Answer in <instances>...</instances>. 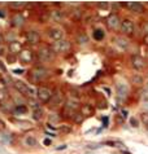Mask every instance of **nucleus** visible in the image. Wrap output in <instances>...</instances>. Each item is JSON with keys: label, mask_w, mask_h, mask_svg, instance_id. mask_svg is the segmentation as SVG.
I'll list each match as a JSON object with an SVG mask.
<instances>
[{"label": "nucleus", "mask_w": 148, "mask_h": 154, "mask_svg": "<svg viewBox=\"0 0 148 154\" xmlns=\"http://www.w3.org/2000/svg\"><path fill=\"white\" fill-rule=\"evenodd\" d=\"M38 57H39V60L43 61V62H51V61H53V58H55V52L52 51V48L43 47V48L39 49Z\"/></svg>", "instance_id": "obj_1"}, {"label": "nucleus", "mask_w": 148, "mask_h": 154, "mask_svg": "<svg viewBox=\"0 0 148 154\" xmlns=\"http://www.w3.org/2000/svg\"><path fill=\"white\" fill-rule=\"evenodd\" d=\"M72 45L69 43L68 40H59V41H55V43L52 44V51L55 53H65L68 52V51H70Z\"/></svg>", "instance_id": "obj_2"}, {"label": "nucleus", "mask_w": 148, "mask_h": 154, "mask_svg": "<svg viewBox=\"0 0 148 154\" xmlns=\"http://www.w3.org/2000/svg\"><path fill=\"white\" fill-rule=\"evenodd\" d=\"M48 77V70L44 68H35L31 71V78L34 82H40Z\"/></svg>", "instance_id": "obj_3"}, {"label": "nucleus", "mask_w": 148, "mask_h": 154, "mask_svg": "<svg viewBox=\"0 0 148 154\" xmlns=\"http://www.w3.org/2000/svg\"><path fill=\"white\" fill-rule=\"evenodd\" d=\"M121 23H122V22H121L120 17L117 16L116 13H110L109 16H108V18H107V25H108V27H109L110 30L118 29Z\"/></svg>", "instance_id": "obj_4"}, {"label": "nucleus", "mask_w": 148, "mask_h": 154, "mask_svg": "<svg viewBox=\"0 0 148 154\" xmlns=\"http://www.w3.org/2000/svg\"><path fill=\"white\" fill-rule=\"evenodd\" d=\"M131 66L135 70H143V69L146 68V60L142 56L134 54V56L131 57Z\"/></svg>", "instance_id": "obj_5"}, {"label": "nucleus", "mask_w": 148, "mask_h": 154, "mask_svg": "<svg viewBox=\"0 0 148 154\" xmlns=\"http://www.w3.org/2000/svg\"><path fill=\"white\" fill-rule=\"evenodd\" d=\"M134 29H135V26L131 20H123L122 23H121V30L126 35H131L134 32Z\"/></svg>", "instance_id": "obj_6"}, {"label": "nucleus", "mask_w": 148, "mask_h": 154, "mask_svg": "<svg viewBox=\"0 0 148 154\" xmlns=\"http://www.w3.org/2000/svg\"><path fill=\"white\" fill-rule=\"evenodd\" d=\"M52 95L53 93L51 92V89L46 88V87H40V88L38 89V98L40 100V101H43V102L50 101L51 97H52Z\"/></svg>", "instance_id": "obj_7"}, {"label": "nucleus", "mask_w": 148, "mask_h": 154, "mask_svg": "<svg viewBox=\"0 0 148 154\" xmlns=\"http://www.w3.org/2000/svg\"><path fill=\"white\" fill-rule=\"evenodd\" d=\"M125 5L131 12H135V13H143L144 12L143 4H140L139 1H127V3H125Z\"/></svg>", "instance_id": "obj_8"}, {"label": "nucleus", "mask_w": 148, "mask_h": 154, "mask_svg": "<svg viewBox=\"0 0 148 154\" xmlns=\"http://www.w3.org/2000/svg\"><path fill=\"white\" fill-rule=\"evenodd\" d=\"M62 102V93L61 92H55L52 95V97H51V100L48 101V104H50V106L55 108L57 106V105H60Z\"/></svg>", "instance_id": "obj_9"}, {"label": "nucleus", "mask_w": 148, "mask_h": 154, "mask_svg": "<svg viewBox=\"0 0 148 154\" xmlns=\"http://www.w3.org/2000/svg\"><path fill=\"white\" fill-rule=\"evenodd\" d=\"M18 57H20V61L22 63H29L33 61V53L30 51H22L18 54Z\"/></svg>", "instance_id": "obj_10"}, {"label": "nucleus", "mask_w": 148, "mask_h": 154, "mask_svg": "<svg viewBox=\"0 0 148 154\" xmlns=\"http://www.w3.org/2000/svg\"><path fill=\"white\" fill-rule=\"evenodd\" d=\"M26 39H28V41L30 44H37V43H39L40 36H39V32H37V31H29L28 34H26Z\"/></svg>", "instance_id": "obj_11"}, {"label": "nucleus", "mask_w": 148, "mask_h": 154, "mask_svg": "<svg viewBox=\"0 0 148 154\" xmlns=\"http://www.w3.org/2000/svg\"><path fill=\"white\" fill-rule=\"evenodd\" d=\"M50 36L55 41H59V40H62V38H64V32H62L60 29H51L50 30Z\"/></svg>", "instance_id": "obj_12"}, {"label": "nucleus", "mask_w": 148, "mask_h": 154, "mask_svg": "<svg viewBox=\"0 0 148 154\" xmlns=\"http://www.w3.org/2000/svg\"><path fill=\"white\" fill-rule=\"evenodd\" d=\"M13 84H14V88L18 91L20 93H22V95L26 96V93H28V84H25L23 82H21V80L14 82Z\"/></svg>", "instance_id": "obj_13"}, {"label": "nucleus", "mask_w": 148, "mask_h": 154, "mask_svg": "<svg viewBox=\"0 0 148 154\" xmlns=\"http://www.w3.org/2000/svg\"><path fill=\"white\" fill-rule=\"evenodd\" d=\"M117 93H118V96L121 98H125L126 95H127V87L125 86V84H117Z\"/></svg>", "instance_id": "obj_14"}, {"label": "nucleus", "mask_w": 148, "mask_h": 154, "mask_svg": "<svg viewBox=\"0 0 148 154\" xmlns=\"http://www.w3.org/2000/svg\"><path fill=\"white\" fill-rule=\"evenodd\" d=\"M9 51L12 53H21L22 49H21V44L18 41H12L9 43Z\"/></svg>", "instance_id": "obj_15"}, {"label": "nucleus", "mask_w": 148, "mask_h": 154, "mask_svg": "<svg viewBox=\"0 0 148 154\" xmlns=\"http://www.w3.org/2000/svg\"><path fill=\"white\" fill-rule=\"evenodd\" d=\"M81 113H82L84 117L92 115V114H93V109L90 106V105H83V106L81 108Z\"/></svg>", "instance_id": "obj_16"}, {"label": "nucleus", "mask_w": 148, "mask_h": 154, "mask_svg": "<svg viewBox=\"0 0 148 154\" xmlns=\"http://www.w3.org/2000/svg\"><path fill=\"white\" fill-rule=\"evenodd\" d=\"M92 36H93V39H95V40L100 41V40H103V39H104V36H105V34H104V31H103L101 29H96L95 31H93V34H92Z\"/></svg>", "instance_id": "obj_17"}, {"label": "nucleus", "mask_w": 148, "mask_h": 154, "mask_svg": "<svg viewBox=\"0 0 148 154\" xmlns=\"http://www.w3.org/2000/svg\"><path fill=\"white\" fill-rule=\"evenodd\" d=\"M116 43H117V45H120L122 49H127V47H129V41L123 38H116Z\"/></svg>", "instance_id": "obj_18"}, {"label": "nucleus", "mask_w": 148, "mask_h": 154, "mask_svg": "<svg viewBox=\"0 0 148 154\" xmlns=\"http://www.w3.org/2000/svg\"><path fill=\"white\" fill-rule=\"evenodd\" d=\"M23 143H25V145H28V146H37L38 141H37V139L33 137V136H28Z\"/></svg>", "instance_id": "obj_19"}, {"label": "nucleus", "mask_w": 148, "mask_h": 154, "mask_svg": "<svg viewBox=\"0 0 148 154\" xmlns=\"http://www.w3.org/2000/svg\"><path fill=\"white\" fill-rule=\"evenodd\" d=\"M65 108L75 113V110H77V109H79V105H78L77 102H74V101H68V102H66V105H65Z\"/></svg>", "instance_id": "obj_20"}, {"label": "nucleus", "mask_w": 148, "mask_h": 154, "mask_svg": "<svg viewBox=\"0 0 148 154\" xmlns=\"http://www.w3.org/2000/svg\"><path fill=\"white\" fill-rule=\"evenodd\" d=\"M12 22H13L14 26H21L23 23V17L21 16V14H16V16L13 17V20H12Z\"/></svg>", "instance_id": "obj_21"}, {"label": "nucleus", "mask_w": 148, "mask_h": 154, "mask_svg": "<svg viewBox=\"0 0 148 154\" xmlns=\"http://www.w3.org/2000/svg\"><path fill=\"white\" fill-rule=\"evenodd\" d=\"M26 111H28V106H25V105H17V108L14 109V114H17V115L25 114Z\"/></svg>", "instance_id": "obj_22"}, {"label": "nucleus", "mask_w": 148, "mask_h": 154, "mask_svg": "<svg viewBox=\"0 0 148 154\" xmlns=\"http://www.w3.org/2000/svg\"><path fill=\"white\" fill-rule=\"evenodd\" d=\"M26 96H29L30 98L38 97V91H35V88H33V87L28 86V93H26Z\"/></svg>", "instance_id": "obj_23"}, {"label": "nucleus", "mask_w": 148, "mask_h": 154, "mask_svg": "<svg viewBox=\"0 0 148 154\" xmlns=\"http://www.w3.org/2000/svg\"><path fill=\"white\" fill-rule=\"evenodd\" d=\"M35 120H39L43 118V110L42 109H37V110H34V115H33Z\"/></svg>", "instance_id": "obj_24"}, {"label": "nucleus", "mask_w": 148, "mask_h": 154, "mask_svg": "<svg viewBox=\"0 0 148 154\" xmlns=\"http://www.w3.org/2000/svg\"><path fill=\"white\" fill-rule=\"evenodd\" d=\"M52 18L55 21H61L62 20V12L60 11H53L52 12Z\"/></svg>", "instance_id": "obj_25"}, {"label": "nucleus", "mask_w": 148, "mask_h": 154, "mask_svg": "<svg viewBox=\"0 0 148 154\" xmlns=\"http://www.w3.org/2000/svg\"><path fill=\"white\" fill-rule=\"evenodd\" d=\"M140 119H142V123L148 127V111H143L140 114Z\"/></svg>", "instance_id": "obj_26"}, {"label": "nucleus", "mask_w": 148, "mask_h": 154, "mask_svg": "<svg viewBox=\"0 0 148 154\" xmlns=\"http://www.w3.org/2000/svg\"><path fill=\"white\" fill-rule=\"evenodd\" d=\"M132 83L140 86V84H143V78H142L140 75H134V77H132Z\"/></svg>", "instance_id": "obj_27"}, {"label": "nucleus", "mask_w": 148, "mask_h": 154, "mask_svg": "<svg viewBox=\"0 0 148 154\" xmlns=\"http://www.w3.org/2000/svg\"><path fill=\"white\" fill-rule=\"evenodd\" d=\"M83 118L84 115L82 113H75V115H74V122L75 123H82L83 122Z\"/></svg>", "instance_id": "obj_28"}, {"label": "nucleus", "mask_w": 148, "mask_h": 154, "mask_svg": "<svg viewBox=\"0 0 148 154\" xmlns=\"http://www.w3.org/2000/svg\"><path fill=\"white\" fill-rule=\"evenodd\" d=\"M104 144L110 145V146H116V148H121V146H123V144H122V143H120V141H105Z\"/></svg>", "instance_id": "obj_29"}, {"label": "nucleus", "mask_w": 148, "mask_h": 154, "mask_svg": "<svg viewBox=\"0 0 148 154\" xmlns=\"http://www.w3.org/2000/svg\"><path fill=\"white\" fill-rule=\"evenodd\" d=\"M77 40H78V43L84 44V43H87V36H86V35H83V34H81V35H78V36H77Z\"/></svg>", "instance_id": "obj_30"}, {"label": "nucleus", "mask_w": 148, "mask_h": 154, "mask_svg": "<svg viewBox=\"0 0 148 154\" xmlns=\"http://www.w3.org/2000/svg\"><path fill=\"white\" fill-rule=\"evenodd\" d=\"M98 7L101 8V9H107L108 7H109V4H108L107 1H100V3H98Z\"/></svg>", "instance_id": "obj_31"}, {"label": "nucleus", "mask_w": 148, "mask_h": 154, "mask_svg": "<svg viewBox=\"0 0 148 154\" xmlns=\"http://www.w3.org/2000/svg\"><path fill=\"white\" fill-rule=\"evenodd\" d=\"M11 5L13 8H20V7H22V5H25V3L23 1H14V3H12Z\"/></svg>", "instance_id": "obj_32"}, {"label": "nucleus", "mask_w": 148, "mask_h": 154, "mask_svg": "<svg viewBox=\"0 0 148 154\" xmlns=\"http://www.w3.org/2000/svg\"><path fill=\"white\" fill-rule=\"evenodd\" d=\"M7 98V92L5 89H0V101H4Z\"/></svg>", "instance_id": "obj_33"}, {"label": "nucleus", "mask_w": 148, "mask_h": 154, "mask_svg": "<svg viewBox=\"0 0 148 154\" xmlns=\"http://www.w3.org/2000/svg\"><path fill=\"white\" fill-rule=\"evenodd\" d=\"M142 31H143L146 35H148V21H146V22L143 23V26H142Z\"/></svg>", "instance_id": "obj_34"}, {"label": "nucleus", "mask_w": 148, "mask_h": 154, "mask_svg": "<svg viewBox=\"0 0 148 154\" xmlns=\"http://www.w3.org/2000/svg\"><path fill=\"white\" fill-rule=\"evenodd\" d=\"M130 124H131L132 127H138L139 126L138 119H135V118H131V119H130Z\"/></svg>", "instance_id": "obj_35"}, {"label": "nucleus", "mask_w": 148, "mask_h": 154, "mask_svg": "<svg viewBox=\"0 0 148 154\" xmlns=\"http://www.w3.org/2000/svg\"><path fill=\"white\" fill-rule=\"evenodd\" d=\"M60 131H62V132H70V127L69 126H60Z\"/></svg>", "instance_id": "obj_36"}, {"label": "nucleus", "mask_w": 148, "mask_h": 154, "mask_svg": "<svg viewBox=\"0 0 148 154\" xmlns=\"http://www.w3.org/2000/svg\"><path fill=\"white\" fill-rule=\"evenodd\" d=\"M72 93H73V96H74V97H77V98H79V97H81V95H79V92H78V91L72 89Z\"/></svg>", "instance_id": "obj_37"}, {"label": "nucleus", "mask_w": 148, "mask_h": 154, "mask_svg": "<svg viewBox=\"0 0 148 154\" xmlns=\"http://www.w3.org/2000/svg\"><path fill=\"white\" fill-rule=\"evenodd\" d=\"M0 69L3 70V72H7V68H5V66L3 65V62H1V61H0Z\"/></svg>", "instance_id": "obj_38"}, {"label": "nucleus", "mask_w": 148, "mask_h": 154, "mask_svg": "<svg viewBox=\"0 0 148 154\" xmlns=\"http://www.w3.org/2000/svg\"><path fill=\"white\" fill-rule=\"evenodd\" d=\"M103 124H104V127H107V126H108V118H107V117L103 118Z\"/></svg>", "instance_id": "obj_39"}, {"label": "nucleus", "mask_w": 148, "mask_h": 154, "mask_svg": "<svg viewBox=\"0 0 148 154\" xmlns=\"http://www.w3.org/2000/svg\"><path fill=\"white\" fill-rule=\"evenodd\" d=\"M14 74H21V72H23L22 69H16V70H13Z\"/></svg>", "instance_id": "obj_40"}, {"label": "nucleus", "mask_w": 148, "mask_h": 154, "mask_svg": "<svg viewBox=\"0 0 148 154\" xmlns=\"http://www.w3.org/2000/svg\"><path fill=\"white\" fill-rule=\"evenodd\" d=\"M4 82H5V83H12V79H11L9 77H5L4 78Z\"/></svg>", "instance_id": "obj_41"}, {"label": "nucleus", "mask_w": 148, "mask_h": 154, "mask_svg": "<svg viewBox=\"0 0 148 154\" xmlns=\"http://www.w3.org/2000/svg\"><path fill=\"white\" fill-rule=\"evenodd\" d=\"M44 145H46V146L51 145V140H50V139H46V140H44Z\"/></svg>", "instance_id": "obj_42"}, {"label": "nucleus", "mask_w": 148, "mask_h": 154, "mask_svg": "<svg viewBox=\"0 0 148 154\" xmlns=\"http://www.w3.org/2000/svg\"><path fill=\"white\" fill-rule=\"evenodd\" d=\"M143 41H144V44H147V45H148V35H144Z\"/></svg>", "instance_id": "obj_43"}, {"label": "nucleus", "mask_w": 148, "mask_h": 154, "mask_svg": "<svg viewBox=\"0 0 148 154\" xmlns=\"http://www.w3.org/2000/svg\"><path fill=\"white\" fill-rule=\"evenodd\" d=\"M3 43H4V38H3L1 34H0V44H3Z\"/></svg>", "instance_id": "obj_44"}, {"label": "nucleus", "mask_w": 148, "mask_h": 154, "mask_svg": "<svg viewBox=\"0 0 148 154\" xmlns=\"http://www.w3.org/2000/svg\"><path fill=\"white\" fill-rule=\"evenodd\" d=\"M4 17H5V14H4V13H3V12H1V11H0V18H4Z\"/></svg>", "instance_id": "obj_45"}, {"label": "nucleus", "mask_w": 148, "mask_h": 154, "mask_svg": "<svg viewBox=\"0 0 148 154\" xmlns=\"http://www.w3.org/2000/svg\"><path fill=\"white\" fill-rule=\"evenodd\" d=\"M65 148H66V145H62V146H60V148H57V150H61V149H65Z\"/></svg>", "instance_id": "obj_46"}, {"label": "nucleus", "mask_w": 148, "mask_h": 154, "mask_svg": "<svg viewBox=\"0 0 148 154\" xmlns=\"http://www.w3.org/2000/svg\"><path fill=\"white\" fill-rule=\"evenodd\" d=\"M122 154H131V153H129V152H122Z\"/></svg>", "instance_id": "obj_47"}, {"label": "nucleus", "mask_w": 148, "mask_h": 154, "mask_svg": "<svg viewBox=\"0 0 148 154\" xmlns=\"http://www.w3.org/2000/svg\"><path fill=\"white\" fill-rule=\"evenodd\" d=\"M147 89H148V84H147Z\"/></svg>", "instance_id": "obj_48"}, {"label": "nucleus", "mask_w": 148, "mask_h": 154, "mask_svg": "<svg viewBox=\"0 0 148 154\" xmlns=\"http://www.w3.org/2000/svg\"><path fill=\"white\" fill-rule=\"evenodd\" d=\"M147 128H148V127H147Z\"/></svg>", "instance_id": "obj_49"}]
</instances>
